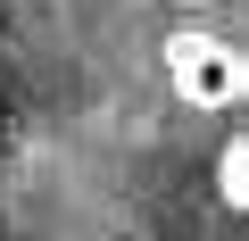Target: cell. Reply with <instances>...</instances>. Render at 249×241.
Listing matches in <instances>:
<instances>
[{
    "instance_id": "cell-1",
    "label": "cell",
    "mask_w": 249,
    "mask_h": 241,
    "mask_svg": "<svg viewBox=\"0 0 249 241\" xmlns=\"http://www.w3.org/2000/svg\"><path fill=\"white\" fill-rule=\"evenodd\" d=\"M158 75L191 116H224V108L249 100V50L216 25H175L166 50H158Z\"/></svg>"
},
{
    "instance_id": "cell-2",
    "label": "cell",
    "mask_w": 249,
    "mask_h": 241,
    "mask_svg": "<svg viewBox=\"0 0 249 241\" xmlns=\"http://www.w3.org/2000/svg\"><path fill=\"white\" fill-rule=\"evenodd\" d=\"M216 191H224V208L249 224V133H241V142H224V158H216Z\"/></svg>"
}]
</instances>
